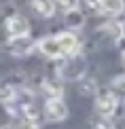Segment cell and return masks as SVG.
Returning a JSON list of instances; mask_svg holds the SVG:
<instances>
[{
    "label": "cell",
    "mask_w": 125,
    "mask_h": 129,
    "mask_svg": "<svg viewBox=\"0 0 125 129\" xmlns=\"http://www.w3.org/2000/svg\"><path fill=\"white\" fill-rule=\"evenodd\" d=\"M85 72H87V61H85V57H79L77 53L64 57L62 66L57 70L59 78H64V80H81Z\"/></svg>",
    "instance_id": "obj_1"
},
{
    "label": "cell",
    "mask_w": 125,
    "mask_h": 129,
    "mask_svg": "<svg viewBox=\"0 0 125 129\" xmlns=\"http://www.w3.org/2000/svg\"><path fill=\"white\" fill-rule=\"evenodd\" d=\"M34 40L30 38V34L23 36H9V51L13 53L15 57H28L32 51H34Z\"/></svg>",
    "instance_id": "obj_2"
},
{
    "label": "cell",
    "mask_w": 125,
    "mask_h": 129,
    "mask_svg": "<svg viewBox=\"0 0 125 129\" xmlns=\"http://www.w3.org/2000/svg\"><path fill=\"white\" fill-rule=\"evenodd\" d=\"M42 110H45L47 121L59 123V121H66L68 119V106L62 102V98H49Z\"/></svg>",
    "instance_id": "obj_3"
},
{
    "label": "cell",
    "mask_w": 125,
    "mask_h": 129,
    "mask_svg": "<svg viewBox=\"0 0 125 129\" xmlns=\"http://www.w3.org/2000/svg\"><path fill=\"white\" fill-rule=\"evenodd\" d=\"M119 108V98L117 93H110V91H106V93L97 95L95 100V112L100 116H104V119H108V116H112Z\"/></svg>",
    "instance_id": "obj_4"
},
{
    "label": "cell",
    "mask_w": 125,
    "mask_h": 129,
    "mask_svg": "<svg viewBox=\"0 0 125 129\" xmlns=\"http://www.w3.org/2000/svg\"><path fill=\"white\" fill-rule=\"evenodd\" d=\"M4 30H7L9 36H23L30 34V21L23 17V15H11L4 21Z\"/></svg>",
    "instance_id": "obj_5"
},
{
    "label": "cell",
    "mask_w": 125,
    "mask_h": 129,
    "mask_svg": "<svg viewBox=\"0 0 125 129\" xmlns=\"http://www.w3.org/2000/svg\"><path fill=\"white\" fill-rule=\"evenodd\" d=\"M36 47H38V51L45 57H51V59H62L64 57L62 47H59V42H57L55 36H45V38H40Z\"/></svg>",
    "instance_id": "obj_6"
},
{
    "label": "cell",
    "mask_w": 125,
    "mask_h": 129,
    "mask_svg": "<svg viewBox=\"0 0 125 129\" xmlns=\"http://www.w3.org/2000/svg\"><path fill=\"white\" fill-rule=\"evenodd\" d=\"M55 38H57V42H59V47H62L64 57L74 55V53L79 51V38L72 34V32H62V34H57Z\"/></svg>",
    "instance_id": "obj_7"
},
{
    "label": "cell",
    "mask_w": 125,
    "mask_h": 129,
    "mask_svg": "<svg viewBox=\"0 0 125 129\" xmlns=\"http://www.w3.org/2000/svg\"><path fill=\"white\" fill-rule=\"evenodd\" d=\"M97 34L106 36L108 40H121L123 38V25L121 21H106L97 28Z\"/></svg>",
    "instance_id": "obj_8"
},
{
    "label": "cell",
    "mask_w": 125,
    "mask_h": 129,
    "mask_svg": "<svg viewBox=\"0 0 125 129\" xmlns=\"http://www.w3.org/2000/svg\"><path fill=\"white\" fill-rule=\"evenodd\" d=\"M40 87H42V91H45L49 98H62V93H64L62 80L55 78V76H45L42 83H40Z\"/></svg>",
    "instance_id": "obj_9"
},
{
    "label": "cell",
    "mask_w": 125,
    "mask_h": 129,
    "mask_svg": "<svg viewBox=\"0 0 125 129\" xmlns=\"http://www.w3.org/2000/svg\"><path fill=\"white\" fill-rule=\"evenodd\" d=\"M97 13H104V15L123 13V0H97Z\"/></svg>",
    "instance_id": "obj_10"
},
{
    "label": "cell",
    "mask_w": 125,
    "mask_h": 129,
    "mask_svg": "<svg viewBox=\"0 0 125 129\" xmlns=\"http://www.w3.org/2000/svg\"><path fill=\"white\" fill-rule=\"evenodd\" d=\"M32 9H34L36 15H40V17H53L57 7H55L53 0H32Z\"/></svg>",
    "instance_id": "obj_11"
},
{
    "label": "cell",
    "mask_w": 125,
    "mask_h": 129,
    "mask_svg": "<svg viewBox=\"0 0 125 129\" xmlns=\"http://www.w3.org/2000/svg\"><path fill=\"white\" fill-rule=\"evenodd\" d=\"M83 23H85V13L79 7L66 11V25H68V28L79 30V28H83Z\"/></svg>",
    "instance_id": "obj_12"
},
{
    "label": "cell",
    "mask_w": 125,
    "mask_h": 129,
    "mask_svg": "<svg viewBox=\"0 0 125 129\" xmlns=\"http://www.w3.org/2000/svg\"><path fill=\"white\" fill-rule=\"evenodd\" d=\"M15 87L17 85L11 78H0V102H9L15 93Z\"/></svg>",
    "instance_id": "obj_13"
},
{
    "label": "cell",
    "mask_w": 125,
    "mask_h": 129,
    "mask_svg": "<svg viewBox=\"0 0 125 129\" xmlns=\"http://www.w3.org/2000/svg\"><path fill=\"white\" fill-rule=\"evenodd\" d=\"M97 91V83L93 78H83L81 83V95H95Z\"/></svg>",
    "instance_id": "obj_14"
},
{
    "label": "cell",
    "mask_w": 125,
    "mask_h": 129,
    "mask_svg": "<svg viewBox=\"0 0 125 129\" xmlns=\"http://www.w3.org/2000/svg\"><path fill=\"white\" fill-rule=\"evenodd\" d=\"M62 11H70V9H77L79 7V0H53Z\"/></svg>",
    "instance_id": "obj_15"
}]
</instances>
